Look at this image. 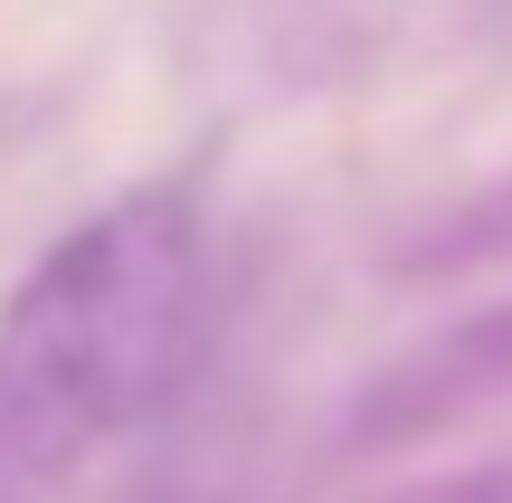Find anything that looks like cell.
<instances>
[{"instance_id":"obj_1","label":"cell","mask_w":512,"mask_h":503,"mask_svg":"<svg viewBox=\"0 0 512 503\" xmlns=\"http://www.w3.org/2000/svg\"><path fill=\"white\" fill-rule=\"evenodd\" d=\"M219 352V238L190 181L86 209L0 304V456L95 475L171 447Z\"/></svg>"},{"instance_id":"obj_2","label":"cell","mask_w":512,"mask_h":503,"mask_svg":"<svg viewBox=\"0 0 512 503\" xmlns=\"http://www.w3.org/2000/svg\"><path fill=\"white\" fill-rule=\"evenodd\" d=\"M512 399V295L484 304V314L437 323L427 342H408L380 380H361L351 399V437L361 447H399V437H427L446 418H475Z\"/></svg>"},{"instance_id":"obj_3","label":"cell","mask_w":512,"mask_h":503,"mask_svg":"<svg viewBox=\"0 0 512 503\" xmlns=\"http://www.w3.org/2000/svg\"><path fill=\"white\" fill-rule=\"evenodd\" d=\"M0 503H190L171 447L133 456V466H95V475H48V466H19L0 456Z\"/></svg>"},{"instance_id":"obj_4","label":"cell","mask_w":512,"mask_h":503,"mask_svg":"<svg viewBox=\"0 0 512 503\" xmlns=\"http://www.w3.org/2000/svg\"><path fill=\"white\" fill-rule=\"evenodd\" d=\"M370 503H512V456H475V466L418 475V485H389Z\"/></svg>"},{"instance_id":"obj_5","label":"cell","mask_w":512,"mask_h":503,"mask_svg":"<svg viewBox=\"0 0 512 503\" xmlns=\"http://www.w3.org/2000/svg\"><path fill=\"white\" fill-rule=\"evenodd\" d=\"M465 10H475L484 38H512V0H465Z\"/></svg>"}]
</instances>
